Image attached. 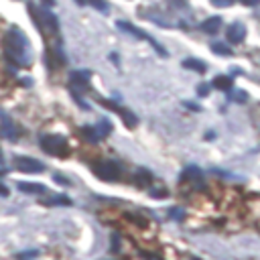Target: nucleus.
Instances as JSON below:
<instances>
[{
	"mask_svg": "<svg viewBox=\"0 0 260 260\" xmlns=\"http://www.w3.org/2000/svg\"><path fill=\"white\" fill-rule=\"evenodd\" d=\"M4 49H6V59L12 63V67L16 69V65H29L31 63V55H29V41L25 35H21L16 29L8 31L4 37Z\"/></svg>",
	"mask_w": 260,
	"mask_h": 260,
	"instance_id": "1",
	"label": "nucleus"
},
{
	"mask_svg": "<svg viewBox=\"0 0 260 260\" xmlns=\"http://www.w3.org/2000/svg\"><path fill=\"white\" fill-rule=\"evenodd\" d=\"M41 149L47 152V154H53V157H67V143L63 136H57V134H45L41 136Z\"/></svg>",
	"mask_w": 260,
	"mask_h": 260,
	"instance_id": "2",
	"label": "nucleus"
},
{
	"mask_svg": "<svg viewBox=\"0 0 260 260\" xmlns=\"http://www.w3.org/2000/svg\"><path fill=\"white\" fill-rule=\"evenodd\" d=\"M116 27H118L120 31H126V33H130L132 37H136V39H145L147 43H150V47H154V51H157V53H159L161 57H167V51H165V47H163L161 43H157L154 39H150L145 31H141V29L132 27L130 23H122V21H118V23H116Z\"/></svg>",
	"mask_w": 260,
	"mask_h": 260,
	"instance_id": "3",
	"label": "nucleus"
},
{
	"mask_svg": "<svg viewBox=\"0 0 260 260\" xmlns=\"http://www.w3.org/2000/svg\"><path fill=\"white\" fill-rule=\"evenodd\" d=\"M12 165L19 169L21 173H43L45 171V165L37 159H33V157H14L12 159Z\"/></svg>",
	"mask_w": 260,
	"mask_h": 260,
	"instance_id": "4",
	"label": "nucleus"
},
{
	"mask_svg": "<svg viewBox=\"0 0 260 260\" xmlns=\"http://www.w3.org/2000/svg\"><path fill=\"white\" fill-rule=\"evenodd\" d=\"M94 173L100 179H104V181H116V179H120V167L116 163H112V161L98 163L94 167Z\"/></svg>",
	"mask_w": 260,
	"mask_h": 260,
	"instance_id": "5",
	"label": "nucleus"
},
{
	"mask_svg": "<svg viewBox=\"0 0 260 260\" xmlns=\"http://www.w3.org/2000/svg\"><path fill=\"white\" fill-rule=\"evenodd\" d=\"M69 85H72V92L75 96L90 90V72H74L69 75Z\"/></svg>",
	"mask_w": 260,
	"mask_h": 260,
	"instance_id": "6",
	"label": "nucleus"
},
{
	"mask_svg": "<svg viewBox=\"0 0 260 260\" xmlns=\"http://www.w3.org/2000/svg\"><path fill=\"white\" fill-rule=\"evenodd\" d=\"M226 35H228V41H230L232 45H240L242 41L246 39V27H244V23H240V21L232 23V25L228 27Z\"/></svg>",
	"mask_w": 260,
	"mask_h": 260,
	"instance_id": "7",
	"label": "nucleus"
},
{
	"mask_svg": "<svg viewBox=\"0 0 260 260\" xmlns=\"http://www.w3.org/2000/svg\"><path fill=\"white\" fill-rule=\"evenodd\" d=\"M220 27H222V16H210V19H205L201 23V31L207 35H216Z\"/></svg>",
	"mask_w": 260,
	"mask_h": 260,
	"instance_id": "8",
	"label": "nucleus"
},
{
	"mask_svg": "<svg viewBox=\"0 0 260 260\" xmlns=\"http://www.w3.org/2000/svg\"><path fill=\"white\" fill-rule=\"evenodd\" d=\"M0 136L8 138V141H16V138H19V130H16V126L10 120H2V124H0Z\"/></svg>",
	"mask_w": 260,
	"mask_h": 260,
	"instance_id": "9",
	"label": "nucleus"
},
{
	"mask_svg": "<svg viewBox=\"0 0 260 260\" xmlns=\"http://www.w3.org/2000/svg\"><path fill=\"white\" fill-rule=\"evenodd\" d=\"M183 67L185 69H193V72L197 74H205L207 72V63L205 61H199V59H193V57H189L183 61Z\"/></svg>",
	"mask_w": 260,
	"mask_h": 260,
	"instance_id": "10",
	"label": "nucleus"
},
{
	"mask_svg": "<svg viewBox=\"0 0 260 260\" xmlns=\"http://www.w3.org/2000/svg\"><path fill=\"white\" fill-rule=\"evenodd\" d=\"M41 16H43V23L49 27L51 33H57L59 31V23H57V16H53L49 10H41Z\"/></svg>",
	"mask_w": 260,
	"mask_h": 260,
	"instance_id": "11",
	"label": "nucleus"
},
{
	"mask_svg": "<svg viewBox=\"0 0 260 260\" xmlns=\"http://www.w3.org/2000/svg\"><path fill=\"white\" fill-rule=\"evenodd\" d=\"M181 177L187 179V181H191V183L203 181V175H201V171H199L197 167H187V169L183 171V175H181Z\"/></svg>",
	"mask_w": 260,
	"mask_h": 260,
	"instance_id": "12",
	"label": "nucleus"
},
{
	"mask_svg": "<svg viewBox=\"0 0 260 260\" xmlns=\"http://www.w3.org/2000/svg\"><path fill=\"white\" fill-rule=\"evenodd\" d=\"M116 112L120 114V118L124 120V124H126L128 128H134V126L138 124V118H136V116H134L130 110H126V108H118Z\"/></svg>",
	"mask_w": 260,
	"mask_h": 260,
	"instance_id": "13",
	"label": "nucleus"
},
{
	"mask_svg": "<svg viewBox=\"0 0 260 260\" xmlns=\"http://www.w3.org/2000/svg\"><path fill=\"white\" fill-rule=\"evenodd\" d=\"M19 191L41 195V193H45V187L43 185H37V183H19Z\"/></svg>",
	"mask_w": 260,
	"mask_h": 260,
	"instance_id": "14",
	"label": "nucleus"
},
{
	"mask_svg": "<svg viewBox=\"0 0 260 260\" xmlns=\"http://www.w3.org/2000/svg\"><path fill=\"white\" fill-rule=\"evenodd\" d=\"M212 83H214V88H218V90H226V92H228V90L232 88V77H230V75H218Z\"/></svg>",
	"mask_w": 260,
	"mask_h": 260,
	"instance_id": "15",
	"label": "nucleus"
},
{
	"mask_svg": "<svg viewBox=\"0 0 260 260\" xmlns=\"http://www.w3.org/2000/svg\"><path fill=\"white\" fill-rule=\"evenodd\" d=\"M212 51H214L216 55H222V57H230L232 55V51L223 43H212Z\"/></svg>",
	"mask_w": 260,
	"mask_h": 260,
	"instance_id": "16",
	"label": "nucleus"
},
{
	"mask_svg": "<svg viewBox=\"0 0 260 260\" xmlns=\"http://www.w3.org/2000/svg\"><path fill=\"white\" fill-rule=\"evenodd\" d=\"M110 130H112V124L108 122V120H102V122L96 126L98 136H106V134H110Z\"/></svg>",
	"mask_w": 260,
	"mask_h": 260,
	"instance_id": "17",
	"label": "nucleus"
},
{
	"mask_svg": "<svg viewBox=\"0 0 260 260\" xmlns=\"http://www.w3.org/2000/svg\"><path fill=\"white\" fill-rule=\"evenodd\" d=\"M81 132H83V136H85V138H88V141H90V143H98V138H100V136H98V132H96V128H90V126H83V128H81Z\"/></svg>",
	"mask_w": 260,
	"mask_h": 260,
	"instance_id": "18",
	"label": "nucleus"
},
{
	"mask_svg": "<svg viewBox=\"0 0 260 260\" xmlns=\"http://www.w3.org/2000/svg\"><path fill=\"white\" fill-rule=\"evenodd\" d=\"M88 4H92L94 8H98L100 12H104V14H108L110 12V6L104 2V0H88Z\"/></svg>",
	"mask_w": 260,
	"mask_h": 260,
	"instance_id": "19",
	"label": "nucleus"
},
{
	"mask_svg": "<svg viewBox=\"0 0 260 260\" xmlns=\"http://www.w3.org/2000/svg\"><path fill=\"white\" fill-rule=\"evenodd\" d=\"M47 205H69V203H72V201H69L65 195H53V199H51V201H45Z\"/></svg>",
	"mask_w": 260,
	"mask_h": 260,
	"instance_id": "20",
	"label": "nucleus"
},
{
	"mask_svg": "<svg viewBox=\"0 0 260 260\" xmlns=\"http://www.w3.org/2000/svg\"><path fill=\"white\" fill-rule=\"evenodd\" d=\"M35 256H39L37 250H31V252H21V254H16V260H33Z\"/></svg>",
	"mask_w": 260,
	"mask_h": 260,
	"instance_id": "21",
	"label": "nucleus"
},
{
	"mask_svg": "<svg viewBox=\"0 0 260 260\" xmlns=\"http://www.w3.org/2000/svg\"><path fill=\"white\" fill-rule=\"evenodd\" d=\"M246 94L244 92H236V94H230V100H234V102H240V104H244L246 102Z\"/></svg>",
	"mask_w": 260,
	"mask_h": 260,
	"instance_id": "22",
	"label": "nucleus"
},
{
	"mask_svg": "<svg viewBox=\"0 0 260 260\" xmlns=\"http://www.w3.org/2000/svg\"><path fill=\"white\" fill-rule=\"evenodd\" d=\"M212 2H214L216 6H230L234 0H212Z\"/></svg>",
	"mask_w": 260,
	"mask_h": 260,
	"instance_id": "23",
	"label": "nucleus"
},
{
	"mask_svg": "<svg viewBox=\"0 0 260 260\" xmlns=\"http://www.w3.org/2000/svg\"><path fill=\"white\" fill-rule=\"evenodd\" d=\"M210 94V85H199L197 88V96H207Z\"/></svg>",
	"mask_w": 260,
	"mask_h": 260,
	"instance_id": "24",
	"label": "nucleus"
},
{
	"mask_svg": "<svg viewBox=\"0 0 260 260\" xmlns=\"http://www.w3.org/2000/svg\"><path fill=\"white\" fill-rule=\"evenodd\" d=\"M240 2L246 6H256V4H260V0H240Z\"/></svg>",
	"mask_w": 260,
	"mask_h": 260,
	"instance_id": "25",
	"label": "nucleus"
},
{
	"mask_svg": "<svg viewBox=\"0 0 260 260\" xmlns=\"http://www.w3.org/2000/svg\"><path fill=\"white\" fill-rule=\"evenodd\" d=\"M2 175H4V171H0V177H2ZM0 195H8V189L2 187V185H0Z\"/></svg>",
	"mask_w": 260,
	"mask_h": 260,
	"instance_id": "26",
	"label": "nucleus"
},
{
	"mask_svg": "<svg viewBox=\"0 0 260 260\" xmlns=\"http://www.w3.org/2000/svg\"><path fill=\"white\" fill-rule=\"evenodd\" d=\"M55 181H59V183H63V185H69V181H65L61 175H55Z\"/></svg>",
	"mask_w": 260,
	"mask_h": 260,
	"instance_id": "27",
	"label": "nucleus"
},
{
	"mask_svg": "<svg viewBox=\"0 0 260 260\" xmlns=\"http://www.w3.org/2000/svg\"><path fill=\"white\" fill-rule=\"evenodd\" d=\"M41 2H43L45 6H53V4H55V0H41Z\"/></svg>",
	"mask_w": 260,
	"mask_h": 260,
	"instance_id": "28",
	"label": "nucleus"
},
{
	"mask_svg": "<svg viewBox=\"0 0 260 260\" xmlns=\"http://www.w3.org/2000/svg\"><path fill=\"white\" fill-rule=\"evenodd\" d=\"M185 106L191 108V110H199V106H195V104H187V102H185Z\"/></svg>",
	"mask_w": 260,
	"mask_h": 260,
	"instance_id": "29",
	"label": "nucleus"
},
{
	"mask_svg": "<svg viewBox=\"0 0 260 260\" xmlns=\"http://www.w3.org/2000/svg\"><path fill=\"white\" fill-rule=\"evenodd\" d=\"M74 2H77L79 6H83V4H88V0H74Z\"/></svg>",
	"mask_w": 260,
	"mask_h": 260,
	"instance_id": "30",
	"label": "nucleus"
},
{
	"mask_svg": "<svg viewBox=\"0 0 260 260\" xmlns=\"http://www.w3.org/2000/svg\"><path fill=\"white\" fill-rule=\"evenodd\" d=\"M0 163H2V150H0Z\"/></svg>",
	"mask_w": 260,
	"mask_h": 260,
	"instance_id": "31",
	"label": "nucleus"
}]
</instances>
